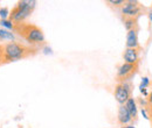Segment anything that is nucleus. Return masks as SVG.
Instances as JSON below:
<instances>
[{
    "instance_id": "obj_8",
    "label": "nucleus",
    "mask_w": 152,
    "mask_h": 128,
    "mask_svg": "<svg viewBox=\"0 0 152 128\" xmlns=\"http://www.w3.org/2000/svg\"><path fill=\"white\" fill-rule=\"evenodd\" d=\"M117 121L122 126H125V125H128V124H130V122L133 121L128 108L125 107V105H119L118 113H117Z\"/></svg>"
},
{
    "instance_id": "obj_5",
    "label": "nucleus",
    "mask_w": 152,
    "mask_h": 128,
    "mask_svg": "<svg viewBox=\"0 0 152 128\" xmlns=\"http://www.w3.org/2000/svg\"><path fill=\"white\" fill-rule=\"evenodd\" d=\"M138 70V64H129V63H123L118 70H117V76L116 79L118 83H124L128 82L130 78H132L134 73Z\"/></svg>"
},
{
    "instance_id": "obj_12",
    "label": "nucleus",
    "mask_w": 152,
    "mask_h": 128,
    "mask_svg": "<svg viewBox=\"0 0 152 128\" xmlns=\"http://www.w3.org/2000/svg\"><path fill=\"white\" fill-rule=\"evenodd\" d=\"M0 38L1 40H13L14 35L7 30H4V29H0Z\"/></svg>"
},
{
    "instance_id": "obj_1",
    "label": "nucleus",
    "mask_w": 152,
    "mask_h": 128,
    "mask_svg": "<svg viewBox=\"0 0 152 128\" xmlns=\"http://www.w3.org/2000/svg\"><path fill=\"white\" fill-rule=\"evenodd\" d=\"M38 49L33 47H27L22 43L18 42H10L4 44V57L5 63L13 62L21 58H27L29 56H33L37 54Z\"/></svg>"
},
{
    "instance_id": "obj_14",
    "label": "nucleus",
    "mask_w": 152,
    "mask_h": 128,
    "mask_svg": "<svg viewBox=\"0 0 152 128\" xmlns=\"http://www.w3.org/2000/svg\"><path fill=\"white\" fill-rule=\"evenodd\" d=\"M0 25L6 27V28H8V29H13L14 28V23H12V21H8V20H1Z\"/></svg>"
},
{
    "instance_id": "obj_9",
    "label": "nucleus",
    "mask_w": 152,
    "mask_h": 128,
    "mask_svg": "<svg viewBox=\"0 0 152 128\" xmlns=\"http://www.w3.org/2000/svg\"><path fill=\"white\" fill-rule=\"evenodd\" d=\"M126 48H134V49H142L138 42V28L131 29L126 34Z\"/></svg>"
},
{
    "instance_id": "obj_15",
    "label": "nucleus",
    "mask_w": 152,
    "mask_h": 128,
    "mask_svg": "<svg viewBox=\"0 0 152 128\" xmlns=\"http://www.w3.org/2000/svg\"><path fill=\"white\" fill-rule=\"evenodd\" d=\"M150 84V79L148 77H143L142 78V82H140V85H139V89H146Z\"/></svg>"
},
{
    "instance_id": "obj_16",
    "label": "nucleus",
    "mask_w": 152,
    "mask_h": 128,
    "mask_svg": "<svg viewBox=\"0 0 152 128\" xmlns=\"http://www.w3.org/2000/svg\"><path fill=\"white\" fill-rule=\"evenodd\" d=\"M108 4H111L115 7H123L125 1H123V0H110V1H108Z\"/></svg>"
},
{
    "instance_id": "obj_7",
    "label": "nucleus",
    "mask_w": 152,
    "mask_h": 128,
    "mask_svg": "<svg viewBox=\"0 0 152 128\" xmlns=\"http://www.w3.org/2000/svg\"><path fill=\"white\" fill-rule=\"evenodd\" d=\"M123 58L125 63L129 64H139L140 59V49H134V48H126L123 53Z\"/></svg>"
},
{
    "instance_id": "obj_2",
    "label": "nucleus",
    "mask_w": 152,
    "mask_h": 128,
    "mask_svg": "<svg viewBox=\"0 0 152 128\" xmlns=\"http://www.w3.org/2000/svg\"><path fill=\"white\" fill-rule=\"evenodd\" d=\"M13 30L18 33L22 38H25L29 44H41L45 42V36L42 30L31 23L21 22V23H15Z\"/></svg>"
},
{
    "instance_id": "obj_19",
    "label": "nucleus",
    "mask_w": 152,
    "mask_h": 128,
    "mask_svg": "<svg viewBox=\"0 0 152 128\" xmlns=\"http://www.w3.org/2000/svg\"><path fill=\"white\" fill-rule=\"evenodd\" d=\"M146 101L149 103V104H152V91L149 93V95L146 97Z\"/></svg>"
},
{
    "instance_id": "obj_21",
    "label": "nucleus",
    "mask_w": 152,
    "mask_h": 128,
    "mask_svg": "<svg viewBox=\"0 0 152 128\" xmlns=\"http://www.w3.org/2000/svg\"><path fill=\"white\" fill-rule=\"evenodd\" d=\"M149 18H150V20H151V21H152V13H151V14H150V15H149Z\"/></svg>"
},
{
    "instance_id": "obj_10",
    "label": "nucleus",
    "mask_w": 152,
    "mask_h": 128,
    "mask_svg": "<svg viewBox=\"0 0 152 128\" xmlns=\"http://www.w3.org/2000/svg\"><path fill=\"white\" fill-rule=\"evenodd\" d=\"M125 107L128 108L129 111V113H130V115H131V118H132V120H137V114H138V107H137V101L133 99L132 97L126 101V104H125Z\"/></svg>"
},
{
    "instance_id": "obj_11",
    "label": "nucleus",
    "mask_w": 152,
    "mask_h": 128,
    "mask_svg": "<svg viewBox=\"0 0 152 128\" xmlns=\"http://www.w3.org/2000/svg\"><path fill=\"white\" fill-rule=\"evenodd\" d=\"M124 20V27L125 29L129 32L131 29L138 28V23H137V18H123Z\"/></svg>"
},
{
    "instance_id": "obj_17",
    "label": "nucleus",
    "mask_w": 152,
    "mask_h": 128,
    "mask_svg": "<svg viewBox=\"0 0 152 128\" xmlns=\"http://www.w3.org/2000/svg\"><path fill=\"white\" fill-rule=\"evenodd\" d=\"M0 15H1L2 20H5V19L7 18V15H8V9H7V8H2V9H0Z\"/></svg>"
},
{
    "instance_id": "obj_3",
    "label": "nucleus",
    "mask_w": 152,
    "mask_h": 128,
    "mask_svg": "<svg viewBox=\"0 0 152 128\" xmlns=\"http://www.w3.org/2000/svg\"><path fill=\"white\" fill-rule=\"evenodd\" d=\"M35 1H29V0H26V1H19L18 2V6L14 7L12 9V12L10 13V18L11 21L15 25V23H21L25 21V19L27 17H29V14L33 12L34 7H35Z\"/></svg>"
},
{
    "instance_id": "obj_6",
    "label": "nucleus",
    "mask_w": 152,
    "mask_h": 128,
    "mask_svg": "<svg viewBox=\"0 0 152 128\" xmlns=\"http://www.w3.org/2000/svg\"><path fill=\"white\" fill-rule=\"evenodd\" d=\"M121 11L123 18H138V15L142 13V6L137 1H125Z\"/></svg>"
},
{
    "instance_id": "obj_18",
    "label": "nucleus",
    "mask_w": 152,
    "mask_h": 128,
    "mask_svg": "<svg viewBox=\"0 0 152 128\" xmlns=\"http://www.w3.org/2000/svg\"><path fill=\"white\" fill-rule=\"evenodd\" d=\"M5 63V57H4V46H0V65Z\"/></svg>"
},
{
    "instance_id": "obj_4",
    "label": "nucleus",
    "mask_w": 152,
    "mask_h": 128,
    "mask_svg": "<svg viewBox=\"0 0 152 128\" xmlns=\"http://www.w3.org/2000/svg\"><path fill=\"white\" fill-rule=\"evenodd\" d=\"M132 94V85L128 82L117 83L115 88V98L119 105H125L126 101L131 98Z\"/></svg>"
},
{
    "instance_id": "obj_20",
    "label": "nucleus",
    "mask_w": 152,
    "mask_h": 128,
    "mask_svg": "<svg viewBox=\"0 0 152 128\" xmlns=\"http://www.w3.org/2000/svg\"><path fill=\"white\" fill-rule=\"evenodd\" d=\"M122 128H134L133 126H123Z\"/></svg>"
},
{
    "instance_id": "obj_13",
    "label": "nucleus",
    "mask_w": 152,
    "mask_h": 128,
    "mask_svg": "<svg viewBox=\"0 0 152 128\" xmlns=\"http://www.w3.org/2000/svg\"><path fill=\"white\" fill-rule=\"evenodd\" d=\"M143 108H145L148 115H149V120L151 121V124H152V104H149V103L146 101V104H145V106H144Z\"/></svg>"
}]
</instances>
